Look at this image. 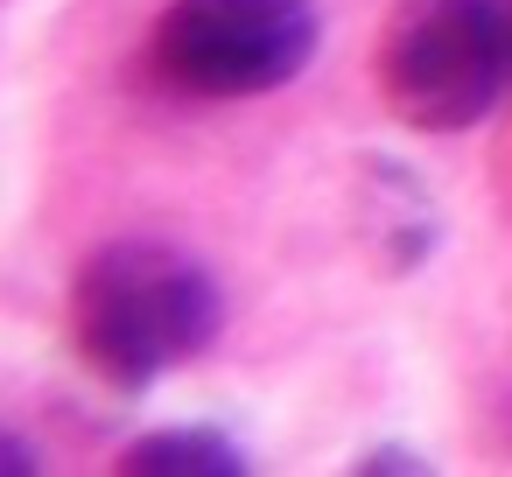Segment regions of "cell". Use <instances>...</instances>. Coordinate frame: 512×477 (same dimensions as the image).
<instances>
[{
	"label": "cell",
	"instance_id": "cell-1",
	"mask_svg": "<svg viewBox=\"0 0 512 477\" xmlns=\"http://www.w3.org/2000/svg\"><path fill=\"white\" fill-rule=\"evenodd\" d=\"M218 323L225 288L169 239H113L71 281V344L120 393H148L155 379L204 358Z\"/></svg>",
	"mask_w": 512,
	"mask_h": 477
},
{
	"label": "cell",
	"instance_id": "cell-2",
	"mask_svg": "<svg viewBox=\"0 0 512 477\" xmlns=\"http://www.w3.org/2000/svg\"><path fill=\"white\" fill-rule=\"evenodd\" d=\"M379 99L414 134H470L512 85V0H400L372 50Z\"/></svg>",
	"mask_w": 512,
	"mask_h": 477
},
{
	"label": "cell",
	"instance_id": "cell-3",
	"mask_svg": "<svg viewBox=\"0 0 512 477\" xmlns=\"http://www.w3.org/2000/svg\"><path fill=\"white\" fill-rule=\"evenodd\" d=\"M323 22L309 0H169L155 22V71L190 99H260L309 71Z\"/></svg>",
	"mask_w": 512,
	"mask_h": 477
},
{
	"label": "cell",
	"instance_id": "cell-4",
	"mask_svg": "<svg viewBox=\"0 0 512 477\" xmlns=\"http://www.w3.org/2000/svg\"><path fill=\"white\" fill-rule=\"evenodd\" d=\"M365 239L379 246V267H393V274H407L428 246H435V204L421 197V183L393 162H372V176H365Z\"/></svg>",
	"mask_w": 512,
	"mask_h": 477
},
{
	"label": "cell",
	"instance_id": "cell-5",
	"mask_svg": "<svg viewBox=\"0 0 512 477\" xmlns=\"http://www.w3.org/2000/svg\"><path fill=\"white\" fill-rule=\"evenodd\" d=\"M120 470L127 477H239L246 456L218 428H155L120 449Z\"/></svg>",
	"mask_w": 512,
	"mask_h": 477
}]
</instances>
